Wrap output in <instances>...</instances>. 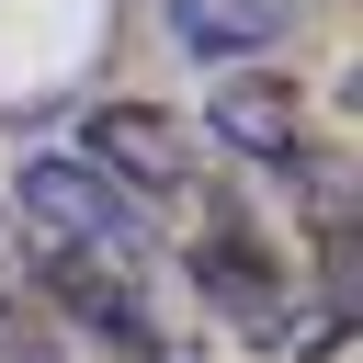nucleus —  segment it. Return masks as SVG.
<instances>
[{"instance_id":"1","label":"nucleus","mask_w":363,"mask_h":363,"mask_svg":"<svg viewBox=\"0 0 363 363\" xmlns=\"http://www.w3.org/2000/svg\"><path fill=\"white\" fill-rule=\"evenodd\" d=\"M11 216H23L34 284H45V295H57V306L113 352V363H193V352L159 329V306H147L159 238H147V216H136L102 170H79L68 147H57V159H23Z\"/></svg>"},{"instance_id":"2","label":"nucleus","mask_w":363,"mask_h":363,"mask_svg":"<svg viewBox=\"0 0 363 363\" xmlns=\"http://www.w3.org/2000/svg\"><path fill=\"white\" fill-rule=\"evenodd\" d=\"M79 170H102L125 204H170V193H193V125L182 113H159V102H102L91 125H79V147H68Z\"/></svg>"},{"instance_id":"3","label":"nucleus","mask_w":363,"mask_h":363,"mask_svg":"<svg viewBox=\"0 0 363 363\" xmlns=\"http://www.w3.org/2000/svg\"><path fill=\"white\" fill-rule=\"evenodd\" d=\"M182 272H193V295H204V306H227V318H238V329H261L272 352L295 340V284H284V261H272L261 238L216 227V238H193V250H182Z\"/></svg>"},{"instance_id":"4","label":"nucleus","mask_w":363,"mask_h":363,"mask_svg":"<svg viewBox=\"0 0 363 363\" xmlns=\"http://www.w3.org/2000/svg\"><path fill=\"white\" fill-rule=\"evenodd\" d=\"M216 136L250 147V159H272V170H306V136H295L284 79H227V91H216Z\"/></svg>"},{"instance_id":"5","label":"nucleus","mask_w":363,"mask_h":363,"mask_svg":"<svg viewBox=\"0 0 363 363\" xmlns=\"http://www.w3.org/2000/svg\"><path fill=\"white\" fill-rule=\"evenodd\" d=\"M170 34L193 57H250L284 34V0H170Z\"/></svg>"}]
</instances>
